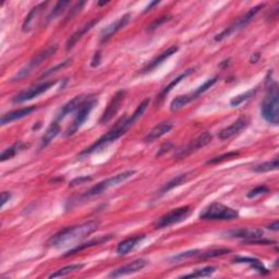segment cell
<instances>
[{
  "instance_id": "ba28073f",
  "label": "cell",
  "mask_w": 279,
  "mask_h": 279,
  "mask_svg": "<svg viewBox=\"0 0 279 279\" xmlns=\"http://www.w3.org/2000/svg\"><path fill=\"white\" fill-rule=\"evenodd\" d=\"M190 213H191V207L190 206L178 207V209L170 211L156 219V222L154 223V227L156 229H163L173 226V225L186 221Z\"/></svg>"
},
{
  "instance_id": "5b68a950",
  "label": "cell",
  "mask_w": 279,
  "mask_h": 279,
  "mask_svg": "<svg viewBox=\"0 0 279 279\" xmlns=\"http://www.w3.org/2000/svg\"><path fill=\"white\" fill-rule=\"evenodd\" d=\"M57 48H58L57 45H52V46L47 47L45 50L38 52L36 56L33 57L31 60H29L26 64H24V66L17 71V72L13 75V78L11 81L16 82V81H21L23 79H25L26 76L31 74L33 71L36 68H38L45 60H47L49 57H51L53 53L57 51Z\"/></svg>"
},
{
  "instance_id": "4dcf8cb0",
  "label": "cell",
  "mask_w": 279,
  "mask_h": 279,
  "mask_svg": "<svg viewBox=\"0 0 279 279\" xmlns=\"http://www.w3.org/2000/svg\"><path fill=\"white\" fill-rule=\"evenodd\" d=\"M278 166H279V160L278 157H274L272 160H269V162H264L262 164H259L257 166H254L252 168V170L254 173H269V171L272 170H276L278 169Z\"/></svg>"
},
{
  "instance_id": "f6af8a7d",
  "label": "cell",
  "mask_w": 279,
  "mask_h": 279,
  "mask_svg": "<svg viewBox=\"0 0 279 279\" xmlns=\"http://www.w3.org/2000/svg\"><path fill=\"white\" fill-rule=\"evenodd\" d=\"M99 60H100V53L97 51L96 53H95L93 59H92V67H97L98 64H99Z\"/></svg>"
},
{
  "instance_id": "b9f144b4",
  "label": "cell",
  "mask_w": 279,
  "mask_h": 279,
  "mask_svg": "<svg viewBox=\"0 0 279 279\" xmlns=\"http://www.w3.org/2000/svg\"><path fill=\"white\" fill-rule=\"evenodd\" d=\"M92 180V177H79V178H75L74 180H72L70 182V187H75V186H79L82 185V183H85L87 181H91Z\"/></svg>"
},
{
  "instance_id": "277c9868",
  "label": "cell",
  "mask_w": 279,
  "mask_h": 279,
  "mask_svg": "<svg viewBox=\"0 0 279 279\" xmlns=\"http://www.w3.org/2000/svg\"><path fill=\"white\" fill-rule=\"evenodd\" d=\"M238 217V211L218 203V202L212 203L200 214V219H203V221H234Z\"/></svg>"
},
{
  "instance_id": "603a6c76",
  "label": "cell",
  "mask_w": 279,
  "mask_h": 279,
  "mask_svg": "<svg viewBox=\"0 0 279 279\" xmlns=\"http://www.w3.org/2000/svg\"><path fill=\"white\" fill-rule=\"evenodd\" d=\"M178 49H179V48H178V46H171V47H169L168 49H166L165 51H163L162 53H160L158 57L154 58L152 61H150V63H148L145 68L142 69L141 73L151 72L152 70L156 69L158 66H160V64H162L166 60V59L169 58L170 56H173L174 53H176L178 51Z\"/></svg>"
},
{
  "instance_id": "3957f363",
  "label": "cell",
  "mask_w": 279,
  "mask_h": 279,
  "mask_svg": "<svg viewBox=\"0 0 279 279\" xmlns=\"http://www.w3.org/2000/svg\"><path fill=\"white\" fill-rule=\"evenodd\" d=\"M261 114L264 119L272 124L279 122V92L276 82L267 86V93L261 104Z\"/></svg>"
},
{
  "instance_id": "d6986e66",
  "label": "cell",
  "mask_w": 279,
  "mask_h": 279,
  "mask_svg": "<svg viewBox=\"0 0 279 279\" xmlns=\"http://www.w3.org/2000/svg\"><path fill=\"white\" fill-rule=\"evenodd\" d=\"M98 21H99V17H98V19H93L91 21H88V22L85 23V24H83L82 26H80L79 29H76V31L72 35H70V37L68 38L67 43H66V49L67 50L72 49L73 47L75 46V44L78 43V41L83 37V35L87 33L88 31H90V29H92L94 27V25H96Z\"/></svg>"
},
{
  "instance_id": "74e56055",
  "label": "cell",
  "mask_w": 279,
  "mask_h": 279,
  "mask_svg": "<svg viewBox=\"0 0 279 279\" xmlns=\"http://www.w3.org/2000/svg\"><path fill=\"white\" fill-rule=\"evenodd\" d=\"M239 155V152H229L227 154H223V155L221 156H216V157H214L210 160H207L206 164H218V163H223L225 162V160H228V159H233L235 157H237Z\"/></svg>"
},
{
  "instance_id": "d6a6232c",
  "label": "cell",
  "mask_w": 279,
  "mask_h": 279,
  "mask_svg": "<svg viewBox=\"0 0 279 279\" xmlns=\"http://www.w3.org/2000/svg\"><path fill=\"white\" fill-rule=\"evenodd\" d=\"M83 267H84V264H71L68 266H64L62 269L56 271L55 273H51V274L48 276V278H58V277L67 276L69 274H72V273L81 271Z\"/></svg>"
},
{
  "instance_id": "e0dca14e",
  "label": "cell",
  "mask_w": 279,
  "mask_h": 279,
  "mask_svg": "<svg viewBox=\"0 0 279 279\" xmlns=\"http://www.w3.org/2000/svg\"><path fill=\"white\" fill-rule=\"evenodd\" d=\"M228 235L233 238H239L243 239V243L255 240L259 238H263V230L260 228H240L237 230H231L228 233Z\"/></svg>"
},
{
  "instance_id": "7a4b0ae2",
  "label": "cell",
  "mask_w": 279,
  "mask_h": 279,
  "mask_svg": "<svg viewBox=\"0 0 279 279\" xmlns=\"http://www.w3.org/2000/svg\"><path fill=\"white\" fill-rule=\"evenodd\" d=\"M98 226V222L88 221L83 224L76 225V226L64 228L61 231H59L55 236H52L47 245L56 249L72 246L74 243L80 242L81 240L87 238L94 231L97 230Z\"/></svg>"
},
{
  "instance_id": "8d00e7d4",
  "label": "cell",
  "mask_w": 279,
  "mask_h": 279,
  "mask_svg": "<svg viewBox=\"0 0 279 279\" xmlns=\"http://www.w3.org/2000/svg\"><path fill=\"white\" fill-rule=\"evenodd\" d=\"M200 252H201V251H199V250H192V251L181 252V253L177 254V255H175V257L171 258L170 261H171V262H173V263H179V262H182V261H185V260L191 259V258H194V257H198Z\"/></svg>"
},
{
  "instance_id": "83f0119b",
  "label": "cell",
  "mask_w": 279,
  "mask_h": 279,
  "mask_svg": "<svg viewBox=\"0 0 279 279\" xmlns=\"http://www.w3.org/2000/svg\"><path fill=\"white\" fill-rule=\"evenodd\" d=\"M187 179H188V174H181V175H179V176L175 177L174 179H171V180L168 181L167 183H165V185L158 190V192H157V194H156V195H157V198L162 197V195H164V194H166V193H168V192L170 191V190H173V189H175V188H177V187L181 186L182 183H185V182L187 181Z\"/></svg>"
},
{
  "instance_id": "9c48e42d",
  "label": "cell",
  "mask_w": 279,
  "mask_h": 279,
  "mask_svg": "<svg viewBox=\"0 0 279 279\" xmlns=\"http://www.w3.org/2000/svg\"><path fill=\"white\" fill-rule=\"evenodd\" d=\"M216 82H217V78L209 79L206 82H204L201 86H199L194 92L186 94V95H179V96H177L176 98L173 99V102H171V104H170V110L171 111H177V110L181 109L182 107L187 106L189 103H191L192 100L197 99L199 96H201V95L203 94L204 92H206L207 90H210V88L214 84H215Z\"/></svg>"
},
{
  "instance_id": "5bb4252c",
  "label": "cell",
  "mask_w": 279,
  "mask_h": 279,
  "mask_svg": "<svg viewBox=\"0 0 279 279\" xmlns=\"http://www.w3.org/2000/svg\"><path fill=\"white\" fill-rule=\"evenodd\" d=\"M130 19H131V14L127 13L119 17V19L115 21L114 23H111V24H109L108 26L103 28L102 32H100V43L103 44L106 43L107 40H109L117 32H119L121 28H123L128 24Z\"/></svg>"
},
{
  "instance_id": "f546056e",
  "label": "cell",
  "mask_w": 279,
  "mask_h": 279,
  "mask_svg": "<svg viewBox=\"0 0 279 279\" xmlns=\"http://www.w3.org/2000/svg\"><path fill=\"white\" fill-rule=\"evenodd\" d=\"M25 147H27L26 144L22 143V142H16V143H14L13 145L5 148V150L1 153V155H0V162H5V160L13 158L17 153L24 150Z\"/></svg>"
},
{
  "instance_id": "8fae6325",
  "label": "cell",
  "mask_w": 279,
  "mask_h": 279,
  "mask_svg": "<svg viewBox=\"0 0 279 279\" xmlns=\"http://www.w3.org/2000/svg\"><path fill=\"white\" fill-rule=\"evenodd\" d=\"M56 83H57V81H55V80H53V81H46L44 83H41V84L28 87L27 90L22 91L19 94H16L15 96H13L12 103L21 104L23 102H26V100H31L35 97H37L38 95L48 91L50 87H52L53 85L56 84Z\"/></svg>"
},
{
  "instance_id": "836d02e7",
  "label": "cell",
  "mask_w": 279,
  "mask_h": 279,
  "mask_svg": "<svg viewBox=\"0 0 279 279\" xmlns=\"http://www.w3.org/2000/svg\"><path fill=\"white\" fill-rule=\"evenodd\" d=\"M216 272V267L214 266H206L203 267V269H200V270H195L191 274H188V275H183L180 278H200V277H207V276H211L212 274Z\"/></svg>"
},
{
  "instance_id": "f35d334b",
  "label": "cell",
  "mask_w": 279,
  "mask_h": 279,
  "mask_svg": "<svg viewBox=\"0 0 279 279\" xmlns=\"http://www.w3.org/2000/svg\"><path fill=\"white\" fill-rule=\"evenodd\" d=\"M70 63H71V59H68V60H66V61H63V62H61V63L57 64L56 67H52V68H50V69H48V70H46L45 72L40 75V78H39V79L46 78V76H48V75H50V74H52V73H55V72H57V71H59V70H62L63 68H66L67 66H69Z\"/></svg>"
},
{
  "instance_id": "8992f818",
  "label": "cell",
  "mask_w": 279,
  "mask_h": 279,
  "mask_svg": "<svg viewBox=\"0 0 279 279\" xmlns=\"http://www.w3.org/2000/svg\"><path fill=\"white\" fill-rule=\"evenodd\" d=\"M263 7H264V4L262 3V4H258V5H255V7L251 8L250 10L247 11L245 14L241 15L240 17H238V19H237L234 23H231V24L227 28H225L222 33L217 34L214 39H215L216 41H222L223 39H225L226 37H229L230 35L239 32L240 29H242L243 27H246L249 24V23H250L253 20V17L257 15V13Z\"/></svg>"
},
{
  "instance_id": "4316f807",
  "label": "cell",
  "mask_w": 279,
  "mask_h": 279,
  "mask_svg": "<svg viewBox=\"0 0 279 279\" xmlns=\"http://www.w3.org/2000/svg\"><path fill=\"white\" fill-rule=\"evenodd\" d=\"M60 131V127H59V122L53 121L50 126L47 128L46 132L44 133V135L41 136V140L39 142V150H43L47 145H48L50 142L56 138L57 134Z\"/></svg>"
},
{
  "instance_id": "2e32d148",
  "label": "cell",
  "mask_w": 279,
  "mask_h": 279,
  "mask_svg": "<svg viewBox=\"0 0 279 279\" xmlns=\"http://www.w3.org/2000/svg\"><path fill=\"white\" fill-rule=\"evenodd\" d=\"M146 265H147V261L142 260V259L135 260V261H133V262H131V263L126 264V265L119 267V269L112 271L110 274H109V277L117 278V277H121V276L133 274V273H138L141 270H143Z\"/></svg>"
},
{
  "instance_id": "7402d4cb",
  "label": "cell",
  "mask_w": 279,
  "mask_h": 279,
  "mask_svg": "<svg viewBox=\"0 0 279 279\" xmlns=\"http://www.w3.org/2000/svg\"><path fill=\"white\" fill-rule=\"evenodd\" d=\"M171 129H173V123L170 121L160 122L159 124H157V126L154 127L150 132H148V134L144 138V142L145 143H152V142L159 139L160 136L168 133Z\"/></svg>"
},
{
  "instance_id": "7dc6e473",
  "label": "cell",
  "mask_w": 279,
  "mask_h": 279,
  "mask_svg": "<svg viewBox=\"0 0 279 279\" xmlns=\"http://www.w3.org/2000/svg\"><path fill=\"white\" fill-rule=\"evenodd\" d=\"M158 3H159V1H153V2H151L150 4H148V5H147V8H146V10H145V11H146V12H147V11L152 10V8H153V7H155V5H157Z\"/></svg>"
},
{
  "instance_id": "d590c367",
  "label": "cell",
  "mask_w": 279,
  "mask_h": 279,
  "mask_svg": "<svg viewBox=\"0 0 279 279\" xmlns=\"http://www.w3.org/2000/svg\"><path fill=\"white\" fill-rule=\"evenodd\" d=\"M231 250L230 249H215V250H211V251H207V252H200L198 258L199 259H212V258H216V257H222V255L225 254H228L230 253Z\"/></svg>"
},
{
  "instance_id": "484cf974",
  "label": "cell",
  "mask_w": 279,
  "mask_h": 279,
  "mask_svg": "<svg viewBox=\"0 0 279 279\" xmlns=\"http://www.w3.org/2000/svg\"><path fill=\"white\" fill-rule=\"evenodd\" d=\"M111 238H112V235L100 236V237H98V238H95V239L88 241L86 243H82V245H79V246H76L75 248L71 249V250L66 254V257H69V255H72V254L78 253V252H80L82 250H85V249H87V248H92L94 246L103 245V243H106L107 241H109Z\"/></svg>"
},
{
  "instance_id": "4fadbf2b",
  "label": "cell",
  "mask_w": 279,
  "mask_h": 279,
  "mask_svg": "<svg viewBox=\"0 0 279 279\" xmlns=\"http://www.w3.org/2000/svg\"><path fill=\"white\" fill-rule=\"evenodd\" d=\"M124 97H126V91H118L114 95V97L111 98L108 106H107V108L104 110V114L102 115V117H100L99 119L100 123L104 124L109 122L112 118H114V116L117 114V111L119 110L120 105L123 102Z\"/></svg>"
},
{
  "instance_id": "c3c4849f",
  "label": "cell",
  "mask_w": 279,
  "mask_h": 279,
  "mask_svg": "<svg viewBox=\"0 0 279 279\" xmlns=\"http://www.w3.org/2000/svg\"><path fill=\"white\" fill-rule=\"evenodd\" d=\"M106 3H108V1H106V2H99L98 5H104V4H106Z\"/></svg>"
},
{
  "instance_id": "d4e9b609",
  "label": "cell",
  "mask_w": 279,
  "mask_h": 279,
  "mask_svg": "<svg viewBox=\"0 0 279 279\" xmlns=\"http://www.w3.org/2000/svg\"><path fill=\"white\" fill-rule=\"evenodd\" d=\"M194 72V68H191V69H187L185 72L183 73H181L179 76H177L176 79H174L173 81H171L169 84L167 85V86H165V88L164 90L159 93V95L157 96V99H156V105H159L160 103L163 102L164 100V98L166 97V95H167L171 90H173V88L175 87V86H177V84L179 82H181L183 79H186L188 75H190L191 73H193Z\"/></svg>"
},
{
  "instance_id": "e575fe53",
  "label": "cell",
  "mask_w": 279,
  "mask_h": 279,
  "mask_svg": "<svg viewBox=\"0 0 279 279\" xmlns=\"http://www.w3.org/2000/svg\"><path fill=\"white\" fill-rule=\"evenodd\" d=\"M257 91H258V87H255V88H253V90H250V91H248L246 93L238 95V96H236L230 100V105L233 107L239 106L240 104H242L243 102H246V100H248L249 98H251L253 95L257 93Z\"/></svg>"
},
{
  "instance_id": "ab89813d",
  "label": "cell",
  "mask_w": 279,
  "mask_h": 279,
  "mask_svg": "<svg viewBox=\"0 0 279 279\" xmlns=\"http://www.w3.org/2000/svg\"><path fill=\"white\" fill-rule=\"evenodd\" d=\"M267 192H270V189L266 186H259L257 188H254L253 190H251V191L248 193V198L252 199V198L258 197V195H260V194L267 193Z\"/></svg>"
},
{
  "instance_id": "44dd1931",
  "label": "cell",
  "mask_w": 279,
  "mask_h": 279,
  "mask_svg": "<svg viewBox=\"0 0 279 279\" xmlns=\"http://www.w3.org/2000/svg\"><path fill=\"white\" fill-rule=\"evenodd\" d=\"M35 109H36V107L35 106H28V107H24V108L7 112V114L1 116L0 123H1V126H4V124H7V123L22 119V118H24V117L28 116L29 114H32Z\"/></svg>"
},
{
  "instance_id": "7c38bea8",
  "label": "cell",
  "mask_w": 279,
  "mask_h": 279,
  "mask_svg": "<svg viewBox=\"0 0 279 279\" xmlns=\"http://www.w3.org/2000/svg\"><path fill=\"white\" fill-rule=\"evenodd\" d=\"M211 141H212V134L210 132L202 133L197 139H194L193 141L190 142L186 147H183L182 150L177 154V158H185L186 156L190 155V154L197 152L201 150L202 147L206 146Z\"/></svg>"
},
{
  "instance_id": "52a82bcc",
  "label": "cell",
  "mask_w": 279,
  "mask_h": 279,
  "mask_svg": "<svg viewBox=\"0 0 279 279\" xmlns=\"http://www.w3.org/2000/svg\"><path fill=\"white\" fill-rule=\"evenodd\" d=\"M135 174V170H127L123 171V173L117 174L114 177H110L108 179H106L104 181H100L97 185L93 186L90 190H87L86 193H84L83 197L84 198H91V197H96V195L103 194L104 192H106L107 190L116 187L118 185H120L123 181H126L127 179H129L130 177H132Z\"/></svg>"
},
{
  "instance_id": "60d3db41",
  "label": "cell",
  "mask_w": 279,
  "mask_h": 279,
  "mask_svg": "<svg viewBox=\"0 0 279 279\" xmlns=\"http://www.w3.org/2000/svg\"><path fill=\"white\" fill-rule=\"evenodd\" d=\"M171 19L170 16H160V17H158L157 20H155L154 21L152 24L148 26V28H147V31H150V32H152V31H154V29H156L157 27H159L160 25L163 24V23H165V22H167V21H169Z\"/></svg>"
},
{
  "instance_id": "ac0fdd59",
  "label": "cell",
  "mask_w": 279,
  "mask_h": 279,
  "mask_svg": "<svg viewBox=\"0 0 279 279\" xmlns=\"http://www.w3.org/2000/svg\"><path fill=\"white\" fill-rule=\"evenodd\" d=\"M85 100H87V97L84 96V95H80V96H75L73 99H71L70 102H68L66 105H63L60 108V110L58 111L55 121L57 122L61 121L64 117L71 114V112L78 110L79 107L84 103Z\"/></svg>"
},
{
  "instance_id": "30bf717a",
  "label": "cell",
  "mask_w": 279,
  "mask_h": 279,
  "mask_svg": "<svg viewBox=\"0 0 279 279\" xmlns=\"http://www.w3.org/2000/svg\"><path fill=\"white\" fill-rule=\"evenodd\" d=\"M96 104L97 100L95 98H87V100H85V102L79 107V109L76 110V114L74 116L72 123L70 124V127L66 131V136H71L76 131H79V129L84 124L85 120L87 119L88 116H90L92 109Z\"/></svg>"
},
{
  "instance_id": "ee69618b",
  "label": "cell",
  "mask_w": 279,
  "mask_h": 279,
  "mask_svg": "<svg viewBox=\"0 0 279 279\" xmlns=\"http://www.w3.org/2000/svg\"><path fill=\"white\" fill-rule=\"evenodd\" d=\"M11 199V193L4 191L1 193V206H3Z\"/></svg>"
},
{
  "instance_id": "cb8c5ba5",
  "label": "cell",
  "mask_w": 279,
  "mask_h": 279,
  "mask_svg": "<svg viewBox=\"0 0 279 279\" xmlns=\"http://www.w3.org/2000/svg\"><path fill=\"white\" fill-rule=\"evenodd\" d=\"M144 239H145V236L140 235V236H135V237H132V238H128L126 240L121 241L117 247V253L119 255L128 254L129 252H131L136 246H139Z\"/></svg>"
},
{
  "instance_id": "ffe728a7",
  "label": "cell",
  "mask_w": 279,
  "mask_h": 279,
  "mask_svg": "<svg viewBox=\"0 0 279 279\" xmlns=\"http://www.w3.org/2000/svg\"><path fill=\"white\" fill-rule=\"evenodd\" d=\"M48 3H49L48 1L40 2L39 4L35 5V7L31 11H29V13L26 15L24 22H23V25H22V31L23 32L27 33L29 31H32V28L35 25V21L38 19V16L45 10V8L47 7V4H48Z\"/></svg>"
},
{
  "instance_id": "6da1fadb",
  "label": "cell",
  "mask_w": 279,
  "mask_h": 279,
  "mask_svg": "<svg viewBox=\"0 0 279 279\" xmlns=\"http://www.w3.org/2000/svg\"><path fill=\"white\" fill-rule=\"evenodd\" d=\"M148 104H150V98H145L143 102L136 107V109L134 110L131 117L126 118V116H124V117L120 118V119L116 122L115 126L112 127L108 132L104 134L103 136H100V138L95 142V143H93L91 146H88L85 148L84 151H82L78 155V158H83L87 155H90V154H92L94 152L102 150V148L106 147L107 145H109L110 143H112V142L117 141L124 133H127L129 128L132 127L134 122L138 120L142 115H143V112L147 108Z\"/></svg>"
},
{
  "instance_id": "f1b7e54d",
  "label": "cell",
  "mask_w": 279,
  "mask_h": 279,
  "mask_svg": "<svg viewBox=\"0 0 279 279\" xmlns=\"http://www.w3.org/2000/svg\"><path fill=\"white\" fill-rule=\"evenodd\" d=\"M234 262L235 263H246L249 264L251 267L255 271H258L260 274H267L269 271H267L264 265L262 264L260 260L258 259H254V258H248V257H237L234 259Z\"/></svg>"
},
{
  "instance_id": "9a60e30c",
  "label": "cell",
  "mask_w": 279,
  "mask_h": 279,
  "mask_svg": "<svg viewBox=\"0 0 279 279\" xmlns=\"http://www.w3.org/2000/svg\"><path fill=\"white\" fill-rule=\"evenodd\" d=\"M250 119H249L248 116H241L237 119L233 124H230L229 127L223 129L221 132H219L218 136L221 140H228L231 136H234L236 134H238L241 132L243 129L248 127Z\"/></svg>"
},
{
  "instance_id": "7bdbcfd3",
  "label": "cell",
  "mask_w": 279,
  "mask_h": 279,
  "mask_svg": "<svg viewBox=\"0 0 279 279\" xmlns=\"http://www.w3.org/2000/svg\"><path fill=\"white\" fill-rule=\"evenodd\" d=\"M174 148V145L170 143V142H166V143H164L162 146H160L159 148V152L157 153V155L156 156H160V155H164V154L166 153H168L169 151H171Z\"/></svg>"
},
{
  "instance_id": "1f68e13d",
  "label": "cell",
  "mask_w": 279,
  "mask_h": 279,
  "mask_svg": "<svg viewBox=\"0 0 279 279\" xmlns=\"http://www.w3.org/2000/svg\"><path fill=\"white\" fill-rule=\"evenodd\" d=\"M70 3H71L70 1H58L55 4V7L52 8L51 12L45 17V23H49L52 20L57 19L58 16H60L64 12V11H66L67 7H68V5H70Z\"/></svg>"
},
{
  "instance_id": "bcb514c9",
  "label": "cell",
  "mask_w": 279,
  "mask_h": 279,
  "mask_svg": "<svg viewBox=\"0 0 279 279\" xmlns=\"http://www.w3.org/2000/svg\"><path fill=\"white\" fill-rule=\"evenodd\" d=\"M267 228L271 229V230H274V231H277L279 229V223L278 222H275V223H273L271 225H269L267 226Z\"/></svg>"
}]
</instances>
